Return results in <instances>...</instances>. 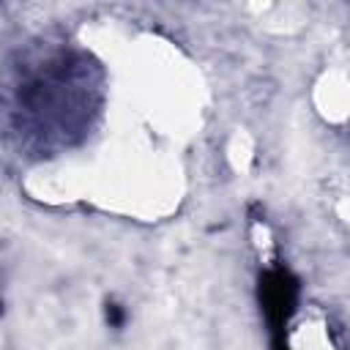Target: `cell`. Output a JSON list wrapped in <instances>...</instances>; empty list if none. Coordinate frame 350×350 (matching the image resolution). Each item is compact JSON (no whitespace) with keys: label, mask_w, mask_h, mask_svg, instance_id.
<instances>
[{"label":"cell","mask_w":350,"mask_h":350,"mask_svg":"<svg viewBox=\"0 0 350 350\" xmlns=\"http://www.w3.org/2000/svg\"><path fill=\"white\" fill-rule=\"evenodd\" d=\"M298 304V279L284 268H271L260 276V306L273 339L284 336V325L290 323Z\"/></svg>","instance_id":"obj_1"},{"label":"cell","mask_w":350,"mask_h":350,"mask_svg":"<svg viewBox=\"0 0 350 350\" xmlns=\"http://www.w3.org/2000/svg\"><path fill=\"white\" fill-rule=\"evenodd\" d=\"M104 317H107L109 328H120V325L126 323V312H123V306H120V304H115V301H109V304H107Z\"/></svg>","instance_id":"obj_2"},{"label":"cell","mask_w":350,"mask_h":350,"mask_svg":"<svg viewBox=\"0 0 350 350\" xmlns=\"http://www.w3.org/2000/svg\"><path fill=\"white\" fill-rule=\"evenodd\" d=\"M273 350H290V347H287V342H284V336L273 339Z\"/></svg>","instance_id":"obj_3"}]
</instances>
